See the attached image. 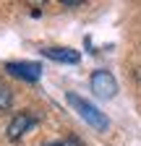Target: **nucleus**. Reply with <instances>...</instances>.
<instances>
[{"instance_id": "1", "label": "nucleus", "mask_w": 141, "mask_h": 146, "mask_svg": "<svg viewBox=\"0 0 141 146\" xmlns=\"http://www.w3.org/2000/svg\"><path fill=\"white\" fill-rule=\"evenodd\" d=\"M65 102L70 104L78 112V117L84 120V123H89L94 131H107L110 128V120H107V115L102 112L99 107H94L92 102H86L84 97H78V94H73V91H68L65 94Z\"/></svg>"}, {"instance_id": "2", "label": "nucleus", "mask_w": 141, "mask_h": 146, "mask_svg": "<svg viewBox=\"0 0 141 146\" xmlns=\"http://www.w3.org/2000/svg\"><path fill=\"white\" fill-rule=\"evenodd\" d=\"M89 84H92V91H94L99 99H112V97L118 94V81H115L112 73L104 70V68H99V70L92 73Z\"/></svg>"}, {"instance_id": "3", "label": "nucleus", "mask_w": 141, "mask_h": 146, "mask_svg": "<svg viewBox=\"0 0 141 146\" xmlns=\"http://www.w3.org/2000/svg\"><path fill=\"white\" fill-rule=\"evenodd\" d=\"M5 70L13 78H21L26 84H37L42 78V65L34 60H11V63H5Z\"/></svg>"}, {"instance_id": "4", "label": "nucleus", "mask_w": 141, "mask_h": 146, "mask_svg": "<svg viewBox=\"0 0 141 146\" xmlns=\"http://www.w3.org/2000/svg\"><path fill=\"white\" fill-rule=\"evenodd\" d=\"M39 123V117L34 115V112H29V110H24V112H16L13 117H11V123H8V138L11 141H21L24 138V133H29L34 125Z\"/></svg>"}, {"instance_id": "5", "label": "nucleus", "mask_w": 141, "mask_h": 146, "mask_svg": "<svg viewBox=\"0 0 141 146\" xmlns=\"http://www.w3.org/2000/svg\"><path fill=\"white\" fill-rule=\"evenodd\" d=\"M42 55L55 63H68V65H76L81 60L78 50H70V47H42Z\"/></svg>"}, {"instance_id": "6", "label": "nucleus", "mask_w": 141, "mask_h": 146, "mask_svg": "<svg viewBox=\"0 0 141 146\" xmlns=\"http://www.w3.org/2000/svg\"><path fill=\"white\" fill-rule=\"evenodd\" d=\"M13 107V91H11V86H5V81L0 78V110H11Z\"/></svg>"}, {"instance_id": "7", "label": "nucleus", "mask_w": 141, "mask_h": 146, "mask_svg": "<svg viewBox=\"0 0 141 146\" xmlns=\"http://www.w3.org/2000/svg\"><path fill=\"white\" fill-rule=\"evenodd\" d=\"M42 146H86V143L81 138H76V136H68V138H60V141H47Z\"/></svg>"}]
</instances>
